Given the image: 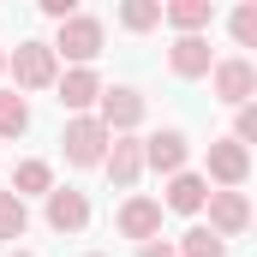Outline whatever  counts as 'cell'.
I'll use <instances>...</instances> for the list:
<instances>
[{
	"mask_svg": "<svg viewBox=\"0 0 257 257\" xmlns=\"http://www.w3.org/2000/svg\"><path fill=\"white\" fill-rule=\"evenodd\" d=\"M12 257H30V251H18V245H12Z\"/></svg>",
	"mask_w": 257,
	"mask_h": 257,
	"instance_id": "25",
	"label": "cell"
},
{
	"mask_svg": "<svg viewBox=\"0 0 257 257\" xmlns=\"http://www.w3.org/2000/svg\"><path fill=\"white\" fill-rule=\"evenodd\" d=\"M209 84H215V102H227V108H245L257 96V66L245 54H233V60H215L209 66Z\"/></svg>",
	"mask_w": 257,
	"mask_h": 257,
	"instance_id": "5",
	"label": "cell"
},
{
	"mask_svg": "<svg viewBox=\"0 0 257 257\" xmlns=\"http://www.w3.org/2000/svg\"><path fill=\"white\" fill-rule=\"evenodd\" d=\"M54 192V168L42 162V156H30V162H18L12 168V197L24 203V197H48Z\"/></svg>",
	"mask_w": 257,
	"mask_h": 257,
	"instance_id": "16",
	"label": "cell"
},
{
	"mask_svg": "<svg viewBox=\"0 0 257 257\" xmlns=\"http://www.w3.org/2000/svg\"><path fill=\"white\" fill-rule=\"evenodd\" d=\"M203 209H209V233H215L221 245L239 239V233L251 227V197H245V192H209Z\"/></svg>",
	"mask_w": 257,
	"mask_h": 257,
	"instance_id": "7",
	"label": "cell"
},
{
	"mask_svg": "<svg viewBox=\"0 0 257 257\" xmlns=\"http://www.w3.org/2000/svg\"><path fill=\"white\" fill-rule=\"evenodd\" d=\"M162 24H174L180 36H203L215 24V0H168L162 6Z\"/></svg>",
	"mask_w": 257,
	"mask_h": 257,
	"instance_id": "14",
	"label": "cell"
},
{
	"mask_svg": "<svg viewBox=\"0 0 257 257\" xmlns=\"http://www.w3.org/2000/svg\"><path fill=\"white\" fill-rule=\"evenodd\" d=\"M114 227H120L126 239H138V245L162 239V203H156V197H126L120 215H114Z\"/></svg>",
	"mask_w": 257,
	"mask_h": 257,
	"instance_id": "10",
	"label": "cell"
},
{
	"mask_svg": "<svg viewBox=\"0 0 257 257\" xmlns=\"http://www.w3.org/2000/svg\"><path fill=\"white\" fill-rule=\"evenodd\" d=\"M54 90H60V108L78 120V114H90V108H96L102 78H96V66H66L60 78H54Z\"/></svg>",
	"mask_w": 257,
	"mask_h": 257,
	"instance_id": "9",
	"label": "cell"
},
{
	"mask_svg": "<svg viewBox=\"0 0 257 257\" xmlns=\"http://www.w3.org/2000/svg\"><path fill=\"white\" fill-rule=\"evenodd\" d=\"M233 144H245V150L257 144V102H245V108L233 114Z\"/></svg>",
	"mask_w": 257,
	"mask_h": 257,
	"instance_id": "22",
	"label": "cell"
},
{
	"mask_svg": "<svg viewBox=\"0 0 257 257\" xmlns=\"http://www.w3.org/2000/svg\"><path fill=\"white\" fill-rule=\"evenodd\" d=\"M174 251H180V257H227V245H221V239H215L209 227H192V233H186V239H180Z\"/></svg>",
	"mask_w": 257,
	"mask_h": 257,
	"instance_id": "20",
	"label": "cell"
},
{
	"mask_svg": "<svg viewBox=\"0 0 257 257\" xmlns=\"http://www.w3.org/2000/svg\"><path fill=\"white\" fill-rule=\"evenodd\" d=\"M96 120L108 138H132V132L144 126V96L132 90V84H102V96H96Z\"/></svg>",
	"mask_w": 257,
	"mask_h": 257,
	"instance_id": "2",
	"label": "cell"
},
{
	"mask_svg": "<svg viewBox=\"0 0 257 257\" xmlns=\"http://www.w3.org/2000/svg\"><path fill=\"white\" fill-rule=\"evenodd\" d=\"M78 12V0H42V18H54V24H66Z\"/></svg>",
	"mask_w": 257,
	"mask_h": 257,
	"instance_id": "23",
	"label": "cell"
},
{
	"mask_svg": "<svg viewBox=\"0 0 257 257\" xmlns=\"http://www.w3.org/2000/svg\"><path fill=\"white\" fill-rule=\"evenodd\" d=\"M203 180H215V192H239V186L251 180V150L233 144V138H215V144H209V174H203Z\"/></svg>",
	"mask_w": 257,
	"mask_h": 257,
	"instance_id": "6",
	"label": "cell"
},
{
	"mask_svg": "<svg viewBox=\"0 0 257 257\" xmlns=\"http://www.w3.org/2000/svg\"><path fill=\"white\" fill-rule=\"evenodd\" d=\"M138 257H180L168 239H150V245H138Z\"/></svg>",
	"mask_w": 257,
	"mask_h": 257,
	"instance_id": "24",
	"label": "cell"
},
{
	"mask_svg": "<svg viewBox=\"0 0 257 257\" xmlns=\"http://www.w3.org/2000/svg\"><path fill=\"white\" fill-rule=\"evenodd\" d=\"M227 30H233V42H239V48H257V0H245V6H233Z\"/></svg>",
	"mask_w": 257,
	"mask_h": 257,
	"instance_id": "21",
	"label": "cell"
},
{
	"mask_svg": "<svg viewBox=\"0 0 257 257\" xmlns=\"http://www.w3.org/2000/svg\"><path fill=\"white\" fill-rule=\"evenodd\" d=\"M209 66H215L209 36H174V48H168V72L174 78H209Z\"/></svg>",
	"mask_w": 257,
	"mask_h": 257,
	"instance_id": "13",
	"label": "cell"
},
{
	"mask_svg": "<svg viewBox=\"0 0 257 257\" xmlns=\"http://www.w3.org/2000/svg\"><path fill=\"white\" fill-rule=\"evenodd\" d=\"M102 168H108V180H114L120 192H132V186L144 180V138H108Z\"/></svg>",
	"mask_w": 257,
	"mask_h": 257,
	"instance_id": "11",
	"label": "cell"
},
{
	"mask_svg": "<svg viewBox=\"0 0 257 257\" xmlns=\"http://www.w3.org/2000/svg\"><path fill=\"white\" fill-rule=\"evenodd\" d=\"M60 150H66V162H72V168H102V156H108V132H102V120H96V114L66 120Z\"/></svg>",
	"mask_w": 257,
	"mask_h": 257,
	"instance_id": "4",
	"label": "cell"
},
{
	"mask_svg": "<svg viewBox=\"0 0 257 257\" xmlns=\"http://www.w3.org/2000/svg\"><path fill=\"white\" fill-rule=\"evenodd\" d=\"M203 197H209V180H203V174H174V180H168V197H156V203L174 209V215H197Z\"/></svg>",
	"mask_w": 257,
	"mask_h": 257,
	"instance_id": "15",
	"label": "cell"
},
{
	"mask_svg": "<svg viewBox=\"0 0 257 257\" xmlns=\"http://www.w3.org/2000/svg\"><path fill=\"white\" fill-rule=\"evenodd\" d=\"M90 257H102V251H90Z\"/></svg>",
	"mask_w": 257,
	"mask_h": 257,
	"instance_id": "27",
	"label": "cell"
},
{
	"mask_svg": "<svg viewBox=\"0 0 257 257\" xmlns=\"http://www.w3.org/2000/svg\"><path fill=\"white\" fill-rule=\"evenodd\" d=\"M102 42H108L102 18H90V12H72V18L60 24V36H54L48 48H54V60H72V66H96Z\"/></svg>",
	"mask_w": 257,
	"mask_h": 257,
	"instance_id": "1",
	"label": "cell"
},
{
	"mask_svg": "<svg viewBox=\"0 0 257 257\" xmlns=\"http://www.w3.org/2000/svg\"><path fill=\"white\" fill-rule=\"evenodd\" d=\"M24 233H30V203H18L12 192H0V239H12V245H18Z\"/></svg>",
	"mask_w": 257,
	"mask_h": 257,
	"instance_id": "17",
	"label": "cell"
},
{
	"mask_svg": "<svg viewBox=\"0 0 257 257\" xmlns=\"http://www.w3.org/2000/svg\"><path fill=\"white\" fill-rule=\"evenodd\" d=\"M6 72L18 78V90H54L60 60H54L48 42H18V54H6Z\"/></svg>",
	"mask_w": 257,
	"mask_h": 257,
	"instance_id": "3",
	"label": "cell"
},
{
	"mask_svg": "<svg viewBox=\"0 0 257 257\" xmlns=\"http://www.w3.org/2000/svg\"><path fill=\"white\" fill-rule=\"evenodd\" d=\"M0 72H6V54H0Z\"/></svg>",
	"mask_w": 257,
	"mask_h": 257,
	"instance_id": "26",
	"label": "cell"
},
{
	"mask_svg": "<svg viewBox=\"0 0 257 257\" xmlns=\"http://www.w3.org/2000/svg\"><path fill=\"white\" fill-rule=\"evenodd\" d=\"M120 24H126L132 36L156 30V24H162V0H126V6H120Z\"/></svg>",
	"mask_w": 257,
	"mask_h": 257,
	"instance_id": "19",
	"label": "cell"
},
{
	"mask_svg": "<svg viewBox=\"0 0 257 257\" xmlns=\"http://www.w3.org/2000/svg\"><path fill=\"white\" fill-rule=\"evenodd\" d=\"M42 215H48V227H54V233H84V227H90V197L72 192V186H54Z\"/></svg>",
	"mask_w": 257,
	"mask_h": 257,
	"instance_id": "12",
	"label": "cell"
},
{
	"mask_svg": "<svg viewBox=\"0 0 257 257\" xmlns=\"http://www.w3.org/2000/svg\"><path fill=\"white\" fill-rule=\"evenodd\" d=\"M186 156H192V144H186V132H174V126H162V132H150L144 138V168H156V174H186Z\"/></svg>",
	"mask_w": 257,
	"mask_h": 257,
	"instance_id": "8",
	"label": "cell"
},
{
	"mask_svg": "<svg viewBox=\"0 0 257 257\" xmlns=\"http://www.w3.org/2000/svg\"><path fill=\"white\" fill-rule=\"evenodd\" d=\"M24 132H30V102L0 90V138H24Z\"/></svg>",
	"mask_w": 257,
	"mask_h": 257,
	"instance_id": "18",
	"label": "cell"
}]
</instances>
